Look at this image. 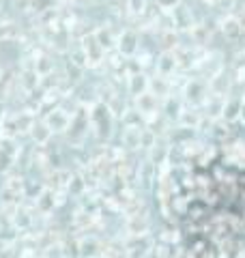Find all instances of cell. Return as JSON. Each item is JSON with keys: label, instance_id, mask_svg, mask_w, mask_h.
<instances>
[{"label": "cell", "instance_id": "9", "mask_svg": "<svg viewBox=\"0 0 245 258\" xmlns=\"http://www.w3.org/2000/svg\"><path fill=\"white\" fill-rule=\"evenodd\" d=\"M241 101L243 99H226V108H224V118L232 120L241 114Z\"/></svg>", "mask_w": 245, "mask_h": 258}, {"label": "cell", "instance_id": "8", "mask_svg": "<svg viewBox=\"0 0 245 258\" xmlns=\"http://www.w3.org/2000/svg\"><path fill=\"white\" fill-rule=\"evenodd\" d=\"M190 35L196 45H204V43H209V39H211V28L204 26V24H194L190 28Z\"/></svg>", "mask_w": 245, "mask_h": 258}, {"label": "cell", "instance_id": "15", "mask_svg": "<svg viewBox=\"0 0 245 258\" xmlns=\"http://www.w3.org/2000/svg\"><path fill=\"white\" fill-rule=\"evenodd\" d=\"M202 3H207V5H217V0H202Z\"/></svg>", "mask_w": 245, "mask_h": 258}, {"label": "cell", "instance_id": "14", "mask_svg": "<svg viewBox=\"0 0 245 258\" xmlns=\"http://www.w3.org/2000/svg\"><path fill=\"white\" fill-rule=\"evenodd\" d=\"M236 80H239V82H245V67L236 71Z\"/></svg>", "mask_w": 245, "mask_h": 258}, {"label": "cell", "instance_id": "7", "mask_svg": "<svg viewBox=\"0 0 245 258\" xmlns=\"http://www.w3.org/2000/svg\"><path fill=\"white\" fill-rule=\"evenodd\" d=\"M178 120H181V125L187 129H198L202 123V114L196 108H192V110L181 112V114H178Z\"/></svg>", "mask_w": 245, "mask_h": 258}, {"label": "cell", "instance_id": "3", "mask_svg": "<svg viewBox=\"0 0 245 258\" xmlns=\"http://www.w3.org/2000/svg\"><path fill=\"white\" fill-rule=\"evenodd\" d=\"M209 82V93L213 95H222V97H228V91H230V78L224 76V71H219L217 76H213Z\"/></svg>", "mask_w": 245, "mask_h": 258}, {"label": "cell", "instance_id": "10", "mask_svg": "<svg viewBox=\"0 0 245 258\" xmlns=\"http://www.w3.org/2000/svg\"><path fill=\"white\" fill-rule=\"evenodd\" d=\"M120 50L125 54H132L136 50V37L132 35V32H127V35L120 39Z\"/></svg>", "mask_w": 245, "mask_h": 258}, {"label": "cell", "instance_id": "6", "mask_svg": "<svg viewBox=\"0 0 245 258\" xmlns=\"http://www.w3.org/2000/svg\"><path fill=\"white\" fill-rule=\"evenodd\" d=\"M157 69H159V76L161 78H170L178 69L176 64V58H174V52H163L161 58L157 62Z\"/></svg>", "mask_w": 245, "mask_h": 258}, {"label": "cell", "instance_id": "1", "mask_svg": "<svg viewBox=\"0 0 245 258\" xmlns=\"http://www.w3.org/2000/svg\"><path fill=\"white\" fill-rule=\"evenodd\" d=\"M183 95H185V99L190 101L192 108H198V106H202V103L207 101V97H209V82L207 80L192 78V82L185 84Z\"/></svg>", "mask_w": 245, "mask_h": 258}, {"label": "cell", "instance_id": "4", "mask_svg": "<svg viewBox=\"0 0 245 258\" xmlns=\"http://www.w3.org/2000/svg\"><path fill=\"white\" fill-rule=\"evenodd\" d=\"M219 24H222V32L226 35V39H230V41H239L241 35L245 32V30L241 28V24L236 22L234 15H228V18H224Z\"/></svg>", "mask_w": 245, "mask_h": 258}, {"label": "cell", "instance_id": "12", "mask_svg": "<svg viewBox=\"0 0 245 258\" xmlns=\"http://www.w3.org/2000/svg\"><path fill=\"white\" fill-rule=\"evenodd\" d=\"M144 7H146V0H129V9L134 13H142Z\"/></svg>", "mask_w": 245, "mask_h": 258}, {"label": "cell", "instance_id": "13", "mask_svg": "<svg viewBox=\"0 0 245 258\" xmlns=\"http://www.w3.org/2000/svg\"><path fill=\"white\" fill-rule=\"evenodd\" d=\"M234 18H236V22L241 24V28L245 30V5H241L239 9H236V13H234Z\"/></svg>", "mask_w": 245, "mask_h": 258}, {"label": "cell", "instance_id": "11", "mask_svg": "<svg viewBox=\"0 0 245 258\" xmlns=\"http://www.w3.org/2000/svg\"><path fill=\"white\" fill-rule=\"evenodd\" d=\"M146 86H149V82L144 80V76H134V80H132V88H134V93H142Z\"/></svg>", "mask_w": 245, "mask_h": 258}, {"label": "cell", "instance_id": "2", "mask_svg": "<svg viewBox=\"0 0 245 258\" xmlns=\"http://www.w3.org/2000/svg\"><path fill=\"white\" fill-rule=\"evenodd\" d=\"M226 99H228V97H222V95H213V93H209L207 101L202 103V108H204V112H207V116H209V118H219V116H224Z\"/></svg>", "mask_w": 245, "mask_h": 258}, {"label": "cell", "instance_id": "5", "mask_svg": "<svg viewBox=\"0 0 245 258\" xmlns=\"http://www.w3.org/2000/svg\"><path fill=\"white\" fill-rule=\"evenodd\" d=\"M170 18H172L174 22V26L178 28H183V30H190L194 26V20H192V11H187L183 5H178L174 7L172 11H170Z\"/></svg>", "mask_w": 245, "mask_h": 258}]
</instances>
